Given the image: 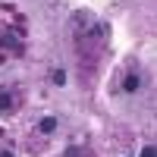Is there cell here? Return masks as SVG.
Instances as JSON below:
<instances>
[{
    "mask_svg": "<svg viewBox=\"0 0 157 157\" xmlns=\"http://www.w3.org/2000/svg\"><path fill=\"white\" fill-rule=\"evenodd\" d=\"M141 88V75L138 72H129L126 78H123V91H126V94H132V91H138Z\"/></svg>",
    "mask_w": 157,
    "mask_h": 157,
    "instance_id": "6da1fadb",
    "label": "cell"
},
{
    "mask_svg": "<svg viewBox=\"0 0 157 157\" xmlns=\"http://www.w3.org/2000/svg\"><path fill=\"white\" fill-rule=\"evenodd\" d=\"M54 129H57V120H54V116H44V120H41V132H44V135H50Z\"/></svg>",
    "mask_w": 157,
    "mask_h": 157,
    "instance_id": "7a4b0ae2",
    "label": "cell"
},
{
    "mask_svg": "<svg viewBox=\"0 0 157 157\" xmlns=\"http://www.w3.org/2000/svg\"><path fill=\"white\" fill-rule=\"evenodd\" d=\"M141 157H154V148H145V151H141Z\"/></svg>",
    "mask_w": 157,
    "mask_h": 157,
    "instance_id": "3957f363",
    "label": "cell"
},
{
    "mask_svg": "<svg viewBox=\"0 0 157 157\" xmlns=\"http://www.w3.org/2000/svg\"><path fill=\"white\" fill-rule=\"evenodd\" d=\"M0 157H13V151H10V148H3V151H0Z\"/></svg>",
    "mask_w": 157,
    "mask_h": 157,
    "instance_id": "277c9868",
    "label": "cell"
}]
</instances>
